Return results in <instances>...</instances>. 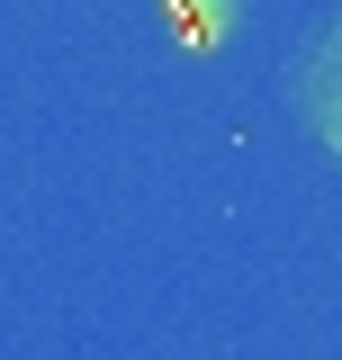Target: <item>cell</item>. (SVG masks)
I'll return each mask as SVG.
<instances>
[{"instance_id":"6da1fadb","label":"cell","mask_w":342,"mask_h":360,"mask_svg":"<svg viewBox=\"0 0 342 360\" xmlns=\"http://www.w3.org/2000/svg\"><path fill=\"white\" fill-rule=\"evenodd\" d=\"M306 127H315V135L342 153V27L315 45V54H306Z\"/></svg>"}]
</instances>
